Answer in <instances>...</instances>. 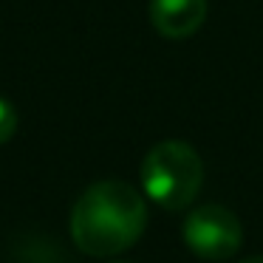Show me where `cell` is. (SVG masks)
Masks as SVG:
<instances>
[{"label": "cell", "mask_w": 263, "mask_h": 263, "mask_svg": "<svg viewBox=\"0 0 263 263\" xmlns=\"http://www.w3.org/2000/svg\"><path fill=\"white\" fill-rule=\"evenodd\" d=\"M184 243L204 260H227L243 243V229L232 210L221 204H206L184 218Z\"/></svg>", "instance_id": "3"}, {"label": "cell", "mask_w": 263, "mask_h": 263, "mask_svg": "<svg viewBox=\"0 0 263 263\" xmlns=\"http://www.w3.org/2000/svg\"><path fill=\"white\" fill-rule=\"evenodd\" d=\"M147 227L144 198L125 181H97L71 210V238L85 255L110 257L130 249Z\"/></svg>", "instance_id": "1"}, {"label": "cell", "mask_w": 263, "mask_h": 263, "mask_svg": "<svg viewBox=\"0 0 263 263\" xmlns=\"http://www.w3.org/2000/svg\"><path fill=\"white\" fill-rule=\"evenodd\" d=\"M243 263H263V257H249V260H243Z\"/></svg>", "instance_id": "6"}, {"label": "cell", "mask_w": 263, "mask_h": 263, "mask_svg": "<svg viewBox=\"0 0 263 263\" xmlns=\"http://www.w3.org/2000/svg\"><path fill=\"white\" fill-rule=\"evenodd\" d=\"M206 20V0H150V23L167 40L193 37Z\"/></svg>", "instance_id": "4"}, {"label": "cell", "mask_w": 263, "mask_h": 263, "mask_svg": "<svg viewBox=\"0 0 263 263\" xmlns=\"http://www.w3.org/2000/svg\"><path fill=\"white\" fill-rule=\"evenodd\" d=\"M17 130V110L9 99L0 97V144H6Z\"/></svg>", "instance_id": "5"}, {"label": "cell", "mask_w": 263, "mask_h": 263, "mask_svg": "<svg viewBox=\"0 0 263 263\" xmlns=\"http://www.w3.org/2000/svg\"><path fill=\"white\" fill-rule=\"evenodd\" d=\"M204 184V161L187 142L167 139L147 150L142 161V187L150 201L164 210H184L193 204Z\"/></svg>", "instance_id": "2"}]
</instances>
